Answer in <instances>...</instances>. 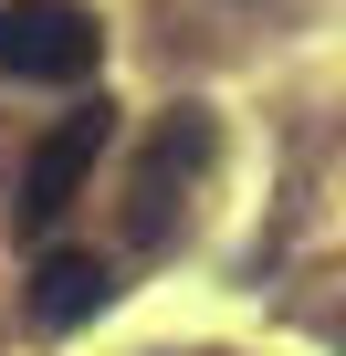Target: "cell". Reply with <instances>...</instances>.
<instances>
[{"mask_svg": "<svg viewBox=\"0 0 346 356\" xmlns=\"http://www.w3.org/2000/svg\"><path fill=\"white\" fill-rule=\"evenodd\" d=\"M105 53L84 0H0V74L11 84H84Z\"/></svg>", "mask_w": 346, "mask_h": 356, "instance_id": "obj_1", "label": "cell"}, {"mask_svg": "<svg viewBox=\"0 0 346 356\" xmlns=\"http://www.w3.org/2000/svg\"><path fill=\"white\" fill-rule=\"evenodd\" d=\"M105 136H116V105H105V95H84L63 126H42V147H32V168H22V231H32V241L84 200V178H95Z\"/></svg>", "mask_w": 346, "mask_h": 356, "instance_id": "obj_2", "label": "cell"}, {"mask_svg": "<svg viewBox=\"0 0 346 356\" xmlns=\"http://www.w3.org/2000/svg\"><path fill=\"white\" fill-rule=\"evenodd\" d=\"M200 157H210V115H200V105H179V115L157 126L147 168H136V241H168V210H179L168 189H179V178H189Z\"/></svg>", "mask_w": 346, "mask_h": 356, "instance_id": "obj_3", "label": "cell"}, {"mask_svg": "<svg viewBox=\"0 0 346 356\" xmlns=\"http://www.w3.org/2000/svg\"><path fill=\"white\" fill-rule=\"evenodd\" d=\"M116 304V273L95 262V252H42L32 262V325L42 335H74V325H95Z\"/></svg>", "mask_w": 346, "mask_h": 356, "instance_id": "obj_4", "label": "cell"}]
</instances>
